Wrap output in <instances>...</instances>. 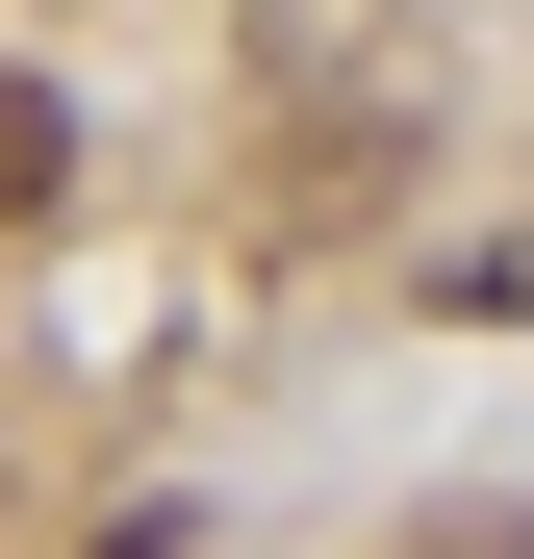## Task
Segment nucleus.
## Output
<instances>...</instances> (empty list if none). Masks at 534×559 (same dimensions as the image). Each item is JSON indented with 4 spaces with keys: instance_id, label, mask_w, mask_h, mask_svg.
<instances>
[{
    "instance_id": "nucleus-1",
    "label": "nucleus",
    "mask_w": 534,
    "mask_h": 559,
    "mask_svg": "<svg viewBox=\"0 0 534 559\" xmlns=\"http://www.w3.org/2000/svg\"><path fill=\"white\" fill-rule=\"evenodd\" d=\"M51 178H76V103H51V76H0V229H26Z\"/></svg>"
},
{
    "instance_id": "nucleus-2",
    "label": "nucleus",
    "mask_w": 534,
    "mask_h": 559,
    "mask_svg": "<svg viewBox=\"0 0 534 559\" xmlns=\"http://www.w3.org/2000/svg\"><path fill=\"white\" fill-rule=\"evenodd\" d=\"M432 559H534V534H484V509H459V534H432Z\"/></svg>"
}]
</instances>
